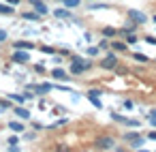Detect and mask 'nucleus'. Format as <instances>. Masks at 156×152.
<instances>
[{"label": "nucleus", "instance_id": "nucleus-1", "mask_svg": "<svg viewBox=\"0 0 156 152\" xmlns=\"http://www.w3.org/2000/svg\"><path fill=\"white\" fill-rule=\"evenodd\" d=\"M118 67V54L111 49L103 60H101V69H115Z\"/></svg>", "mask_w": 156, "mask_h": 152}, {"label": "nucleus", "instance_id": "nucleus-2", "mask_svg": "<svg viewBox=\"0 0 156 152\" xmlns=\"http://www.w3.org/2000/svg\"><path fill=\"white\" fill-rule=\"evenodd\" d=\"M11 60L17 64H26V62H30V54H28V49H13Z\"/></svg>", "mask_w": 156, "mask_h": 152}, {"label": "nucleus", "instance_id": "nucleus-3", "mask_svg": "<svg viewBox=\"0 0 156 152\" xmlns=\"http://www.w3.org/2000/svg\"><path fill=\"white\" fill-rule=\"evenodd\" d=\"M96 148L98 150H111V148H115V139L109 137V135H103V137L96 139Z\"/></svg>", "mask_w": 156, "mask_h": 152}, {"label": "nucleus", "instance_id": "nucleus-4", "mask_svg": "<svg viewBox=\"0 0 156 152\" xmlns=\"http://www.w3.org/2000/svg\"><path fill=\"white\" fill-rule=\"evenodd\" d=\"M124 139H128V141H130V148H141V146H143V137H141V135H137V133H126V135H124Z\"/></svg>", "mask_w": 156, "mask_h": 152}, {"label": "nucleus", "instance_id": "nucleus-5", "mask_svg": "<svg viewBox=\"0 0 156 152\" xmlns=\"http://www.w3.org/2000/svg\"><path fill=\"white\" fill-rule=\"evenodd\" d=\"M128 17H130L135 24H145V22H147V15H145V13H141V11H135V9H133V11H128Z\"/></svg>", "mask_w": 156, "mask_h": 152}, {"label": "nucleus", "instance_id": "nucleus-6", "mask_svg": "<svg viewBox=\"0 0 156 152\" xmlns=\"http://www.w3.org/2000/svg\"><path fill=\"white\" fill-rule=\"evenodd\" d=\"M83 71H90V69L86 64H81V62H71V67H69L71 75H83Z\"/></svg>", "mask_w": 156, "mask_h": 152}, {"label": "nucleus", "instance_id": "nucleus-7", "mask_svg": "<svg viewBox=\"0 0 156 152\" xmlns=\"http://www.w3.org/2000/svg\"><path fill=\"white\" fill-rule=\"evenodd\" d=\"M51 77H54L56 81H69V73H66V69H60V67H56V69L51 71Z\"/></svg>", "mask_w": 156, "mask_h": 152}, {"label": "nucleus", "instance_id": "nucleus-8", "mask_svg": "<svg viewBox=\"0 0 156 152\" xmlns=\"http://www.w3.org/2000/svg\"><path fill=\"white\" fill-rule=\"evenodd\" d=\"M30 5H32V9H34L37 13H41V15H47V13H49V9H47V5L43 2V0H30Z\"/></svg>", "mask_w": 156, "mask_h": 152}, {"label": "nucleus", "instance_id": "nucleus-9", "mask_svg": "<svg viewBox=\"0 0 156 152\" xmlns=\"http://www.w3.org/2000/svg\"><path fill=\"white\" fill-rule=\"evenodd\" d=\"M111 49H113L115 54H122V52L128 49V43H126V41H111Z\"/></svg>", "mask_w": 156, "mask_h": 152}, {"label": "nucleus", "instance_id": "nucleus-10", "mask_svg": "<svg viewBox=\"0 0 156 152\" xmlns=\"http://www.w3.org/2000/svg\"><path fill=\"white\" fill-rule=\"evenodd\" d=\"M54 84H39V86H30V90H37L39 94H47L49 90H54Z\"/></svg>", "mask_w": 156, "mask_h": 152}, {"label": "nucleus", "instance_id": "nucleus-11", "mask_svg": "<svg viewBox=\"0 0 156 152\" xmlns=\"http://www.w3.org/2000/svg\"><path fill=\"white\" fill-rule=\"evenodd\" d=\"M13 49H28V52H32L34 49V43L32 41H15Z\"/></svg>", "mask_w": 156, "mask_h": 152}, {"label": "nucleus", "instance_id": "nucleus-12", "mask_svg": "<svg viewBox=\"0 0 156 152\" xmlns=\"http://www.w3.org/2000/svg\"><path fill=\"white\" fill-rule=\"evenodd\" d=\"M9 128H11L13 133H24V131H26V124H22L20 120H11V122H9Z\"/></svg>", "mask_w": 156, "mask_h": 152}, {"label": "nucleus", "instance_id": "nucleus-13", "mask_svg": "<svg viewBox=\"0 0 156 152\" xmlns=\"http://www.w3.org/2000/svg\"><path fill=\"white\" fill-rule=\"evenodd\" d=\"M15 13V7L9 5V2H0V15H13Z\"/></svg>", "mask_w": 156, "mask_h": 152}, {"label": "nucleus", "instance_id": "nucleus-14", "mask_svg": "<svg viewBox=\"0 0 156 152\" xmlns=\"http://www.w3.org/2000/svg\"><path fill=\"white\" fill-rule=\"evenodd\" d=\"M101 34H103L105 39H113V37H118V28H111V26H105V28L101 30Z\"/></svg>", "mask_w": 156, "mask_h": 152}, {"label": "nucleus", "instance_id": "nucleus-15", "mask_svg": "<svg viewBox=\"0 0 156 152\" xmlns=\"http://www.w3.org/2000/svg\"><path fill=\"white\" fill-rule=\"evenodd\" d=\"M54 17H58V20H71V11L69 9H56Z\"/></svg>", "mask_w": 156, "mask_h": 152}, {"label": "nucleus", "instance_id": "nucleus-16", "mask_svg": "<svg viewBox=\"0 0 156 152\" xmlns=\"http://www.w3.org/2000/svg\"><path fill=\"white\" fill-rule=\"evenodd\" d=\"M13 111H15V116L22 118V120H28V118H30V111L24 109V107H15V105H13Z\"/></svg>", "mask_w": 156, "mask_h": 152}, {"label": "nucleus", "instance_id": "nucleus-17", "mask_svg": "<svg viewBox=\"0 0 156 152\" xmlns=\"http://www.w3.org/2000/svg\"><path fill=\"white\" fill-rule=\"evenodd\" d=\"M22 17H24V20H28V22H39L43 15H41V13H37V11H28V13H24Z\"/></svg>", "mask_w": 156, "mask_h": 152}, {"label": "nucleus", "instance_id": "nucleus-18", "mask_svg": "<svg viewBox=\"0 0 156 152\" xmlns=\"http://www.w3.org/2000/svg\"><path fill=\"white\" fill-rule=\"evenodd\" d=\"M133 58H135L137 62H141V64H145V62H150V58H147L145 54H141V52H135V54H133Z\"/></svg>", "mask_w": 156, "mask_h": 152}, {"label": "nucleus", "instance_id": "nucleus-19", "mask_svg": "<svg viewBox=\"0 0 156 152\" xmlns=\"http://www.w3.org/2000/svg\"><path fill=\"white\" fill-rule=\"evenodd\" d=\"M71 62H81V64H86L88 69L92 67V62H90V60H86V58H81V56H71Z\"/></svg>", "mask_w": 156, "mask_h": 152}, {"label": "nucleus", "instance_id": "nucleus-20", "mask_svg": "<svg viewBox=\"0 0 156 152\" xmlns=\"http://www.w3.org/2000/svg\"><path fill=\"white\" fill-rule=\"evenodd\" d=\"M7 141H9V148H11V150H17V141H20L17 133H15V135H11V137H9Z\"/></svg>", "mask_w": 156, "mask_h": 152}, {"label": "nucleus", "instance_id": "nucleus-21", "mask_svg": "<svg viewBox=\"0 0 156 152\" xmlns=\"http://www.w3.org/2000/svg\"><path fill=\"white\" fill-rule=\"evenodd\" d=\"M62 2H64V7H66V9H75V7H79V5H81V0H62Z\"/></svg>", "mask_w": 156, "mask_h": 152}, {"label": "nucleus", "instance_id": "nucleus-22", "mask_svg": "<svg viewBox=\"0 0 156 152\" xmlns=\"http://www.w3.org/2000/svg\"><path fill=\"white\" fill-rule=\"evenodd\" d=\"M124 41H126L128 45H135V43L139 41V39H137V32H130V34H126V39H124Z\"/></svg>", "mask_w": 156, "mask_h": 152}, {"label": "nucleus", "instance_id": "nucleus-23", "mask_svg": "<svg viewBox=\"0 0 156 152\" xmlns=\"http://www.w3.org/2000/svg\"><path fill=\"white\" fill-rule=\"evenodd\" d=\"M86 96H88V94H86ZM88 99H90V103H92L94 107H98V109L103 107V103H101V96H88Z\"/></svg>", "mask_w": 156, "mask_h": 152}, {"label": "nucleus", "instance_id": "nucleus-24", "mask_svg": "<svg viewBox=\"0 0 156 152\" xmlns=\"http://www.w3.org/2000/svg\"><path fill=\"white\" fill-rule=\"evenodd\" d=\"M64 124H69V120H66V118H60V120H56L54 124H49V128H58V126H64Z\"/></svg>", "mask_w": 156, "mask_h": 152}, {"label": "nucleus", "instance_id": "nucleus-25", "mask_svg": "<svg viewBox=\"0 0 156 152\" xmlns=\"http://www.w3.org/2000/svg\"><path fill=\"white\" fill-rule=\"evenodd\" d=\"M41 52H43V54H49V56H54V54H56V49H54V47H49V45H41Z\"/></svg>", "mask_w": 156, "mask_h": 152}, {"label": "nucleus", "instance_id": "nucleus-26", "mask_svg": "<svg viewBox=\"0 0 156 152\" xmlns=\"http://www.w3.org/2000/svg\"><path fill=\"white\" fill-rule=\"evenodd\" d=\"M9 99H11L13 103H24V99H26V96H22V94H11Z\"/></svg>", "mask_w": 156, "mask_h": 152}, {"label": "nucleus", "instance_id": "nucleus-27", "mask_svg": "<svg viewBox=\"0 0 156 152\" xmlns=\"http://www.w3.org/2000/svg\"><path fill=\"white\" fill-rule=\"evenodd\" d=\"M101 92H103V90H98V88H92V90H88V96H101Z\"/></svg>", "mask_w": 156, "mask_h": 152}, {"label": "nucleus", "instance_id": "nucleus-28", "mask_svg": "<svg viewBox=\"0 0 156 152\" xmlns=\"http://www.w3.org/2000/svg\"><path fill=\"white\" fill-rule=\"evenodd\" d=\"M107 47H111V43H109V41H105V39H103V41H101V43H98V49H107Z\"/></svg>", "mask_w": 156, "mask_h": 152}, {"label": "nucleus", "instance_id": "nucleus-29", "mask_svg": "<svg viewBox=\"0 0 156 152\" xmlns=\"http://www.w3.org/2000/svg\"><path fill=\"white\" fill-rule=\"evenodd\" d=\"M145 43H147V45H156V37L147 34V37H145Z\"/></svg>", "mask_w": 156, "mask_h": 152}, {"label": "nucleus", "instance_id": "nucleus-30", "mask_svg": "<svg viewBox=\"0 0 156 152\" xmlns=\"http://www.w3.org/2000/svg\"><path fill=\"white\" fill-rule=\"evenodd\" d=\"M98 52H101V49H98V47H90V49H88V56H96V54H98Z\"/></svg>", "mask_w": 156, "mask_h": 152}, {"label": "nucleus", "instance_id": "nucleus-31", "mask_svg": "<svg viewBox=\"0 0 156 152\" xmlns=\"http://www.w3.org/2000/svg\"><path fill=\"white\" fill-rule=\"evenodd\" d=\"M7 41V30H0V43Z\"/></svg>", "mask_w": 156, "mask_h": 152}, {"label": "nucleus", "instance_id": "nucleus-32", "mask_svg": "<svg viewBox=\"0 0 156 152\" xmlns=\"http://www.w3.org/2000/svg\"><path fill=\"white\" fill-rule=\"evenodd\" d=\"M34 71H37V73H43L45 67H43V64H34Z\"/></svg>", "mask_w": 156, "mask_h": 152}, {"label": "nucleus", "instance_id": "nucleus-33", "mask_svg": "<svg viewBox=\"0 0 156 152\" xmlns=\"http://www.w3.org/2000/svg\"><path fill=\"white\" fill-rule=\"evenodd\" d=\"M32 128H34V131H41L43 124H41V122H32Z\"/></svg>", "mask_w": 156, "mask_h": 152}, {"label": "nucleus", "instance_id": "nucleus-34", "mask_svg": "<svg viewBox=\"0 0 156 152\" xmlns=\"http://www.w3.org/2000/svg\"><path fill=\"white\" fill-rule=\"evenodd\" d=\"M5 2H9V5H13V7H17V5L22 2V0H5Z\"/></svg>", "mask_w": 156, "mask_h": 152}, {"label": "nucleus", "instance_id": "nucleus-35", "mask_svg": "<svg viewBox=\"0 0 156 152\" xmlns=\"http://www.w3.org/2000/svg\"><path fill=\"white\" fill-rule=\"evenodd\" d=\"M147 139H152V141H156V131H150V135H147Z\"/></svg>", "mask_w": 156, "mask_h": 152}, {"label": "nucleus", "instance_id": "nucleus-36", "mask_svg": "<svg viewBox=\"0 0 156 152\" xmlns=\"http://www.w3.org/2000/svg\"><path fill=\"white\" fill-rule=\"evenodd\" d=\"M124 107L126 109H133V101H124Z\"/></svg>", "mask_w": 156, "mask_h": 152}, {"label": "nucleus", "instance_id": "nucleus-37", "mask_svg": "<svg viewBox=\"0 0 156 152\" xmlns=\"http://www.w3.org/2000/svg\"><path fill=\"white\" fill-rule=\"evenodd\" d=\"M34 137H37V133H26V139H30V141H32Z\"/></svg>", "mask_w": 156, "mask_h": 152}, {"label": "nucleus", "instance_id": "nucleus-38", "mask_svg": "<svg viewBox=\"0 0 156 152\" xmlns=\"http://www.w3.org/2000/svg\"><path fill=\"white\" fill-rule=\"evenodd\" d=\"M150 124H152V126L156 128V116H150Z\"/></svg>", "mask_w": 156, "mask_h": 152}, {"label": "nucleus", "instance_id": "nucleus-39", "mask_svg": "<svg viewBox=\"0 0 156 152\" xmlns=\"http://www.w3.org/2000/svg\"><path fill=\"white\" fill-rule=\"evenodd\" d=\"M147 116H156V109H152V111H150V114H147Z\"/></svg>", "mask_w": 156, "mask_h": 152}, {"label": "nucleus", "instance_id": "nucleus-40", "mask_svg": "<svg viewBox=\"0 0 156 152\" xmlns=\"http://www.w3.org/2000/svg\"><path fill=\"white\" fill-rule=\"evenodd\" d=\"M0 101H2V99H0Z\"/></svg>", "mask_w": 156, "mask_h": 152}]
</instances>
